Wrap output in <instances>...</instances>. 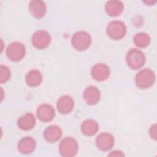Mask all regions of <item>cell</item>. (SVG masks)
<instances>
[{
	"mask_svg": "<svg viewBox=\"0 0 157 157\" xmlns=\"http://www.w3.org/2000/svg\"><path fill=\"white\" fill-rule=\"evenodd\" d=\"M39 119L44 122L50 121L55 116V109L50 104L45 103L40 105L37 110Z\"/></svg>",
	"mask_w": 157,
	"mask_h": 157,
	"instance_id": "30bf717a",
	"label": "cell"
},
{
	"mask_svg": "<svg viewBox=\"0 0 157 157\" xmlns=\"http://www.w3.org/2000/svg\"><path fill=\"white\" fill-rule=\"evenodd\" d=\"M51 41L50 34L44 30L36 31L32 36L31 42L34 47L38 49H44L47 48Z\"/></svg>",
	"mask_w": 157,
	"mask_h": 157,
	"instance_id": "52a82bcc",
	"label": "cell"
},
{
	"mask_svg": "<svg viewBox=\"0 0 157 157\" xmlns=\"http://www.w3.org/2000/svg\"><path fill=\"white\" fill-rule=\"evenodd\" d=\"M134 44L139 47H145L149 45L151 39L150 37L145 33H139L134 37Z\"/></svg>",
	"mask_w": 157,
	"mask_h": 157,
	"instance_id": "ffe728a7",
	"label": "cell"
},
{
	"mask_svg": "<svg viewBox=\"0 0 157 157\" xmlns=\"http://www.w3.org/2000/svg\"><path fill=\"white\" fill-rule=\"evenodd\" d=\"M36 140L31 137H25L21 139L17 145L18 151L23 154H29L36 148Z\"/></svg>",
	"mask_w": 157,
	"mask_h": 157,
	"instance_id": "4fadbf2b",
	"label": "cell"
},
{
	"mask_svg": "<svg viewBox=\"0 0 157 157\" xmlns=\"http://www.w3.org/2000/svg\"><path fill=\"white\" fill-rule=\"evenodd\" d=\"M81 131L86 136H91L94 135L99 129L98 123L91 119L85 120L81 124Z\"/></svg>",
	"mask_w": 157,
	"mask_h": 157,
	"instance_id": "ac0fdd59",
	"label": "cell"
},
{
	"mask_svg": "<svg viewBox=\"0 0 157 157\" xmlns=\"http://www.w3.org/2000/svg\"><path fill=\"white\" fill-rule=\"evenodd\" d=\"M83 96L85 102L90 105L97 104L101 99V93L99 89L94 86L87 87L84 90Z\"/></svg>",
	"mask_w": 157,
	"mask_h": 157,
	"instance_id": "8fae6325",
	"label": "cell"
},
{
	"mask_svg": "<svg viewBox=\"0 0 157 157\" xmlns=\"http://www.w3.org/2000/svg\"><path fill=\"white\" fill-rule=\"evenodd\" d=\"M155 81V74L150 69H144L139 71L135 77L136 85L141 89H146L154 83Z\"/></svg>",
	"mask_w": 157,
	"mask_h": 157,
	"instance_id": "6da1fadb",
	"label": "cell"
},
{
	"mask_svg": "<svg viewBox=\"0 0 157 157\" xmlns=\"http://www.w3.org/2000/svg\"><path fill=\"white\" fill-rule=\"evenodd\" d=\"M74 105V104L73 99L68 95H64L60 97L56 104L58 110L63 114L70 113L72 110Z\"/></svg>",
	"mask_w": 157,
	"mask_h": 157,
	"instance_id": "7c38bea8",
	"label": "cell"
},
{
	"mask_svg": "<svg viewBox=\"0 0 157 157\" xmlns=\"http://www.w3.org/2000/svg\"><path fill=\"white\" fill-rule=\"evenodd\" d=\"M91 41V37L90 34L83 31L75 33L71 38L73 47L80 51L86 50L90 46Z\"/></svg>",
	"mask_w": 157,
	"mask_h": 157,
	"instance_id": "7a4b0ae2",
	"label": "cell"
},
{
	"mask_svg": "<svg viewBox=\"0 0 157 157\" xmlns=\"http://www.w3.org/2000/svg\"><path fill=\"white\" fill-rule=\"evenodd\" d=\"M46 6L42 1H32L29 4V10L32 15L36 18H42L46 13Z\"/></svg>",
	"mask_w": 157,
	"mask_h": 157,
	"instance_id": "2e32d148",
	"label": "cell"
},
{
	"mask_svg": "<svg viewBox=\"0 0 157 157\" xmlns=\"http://www.w3.org/2000/svg\"><path fill=\"white\" fill-rule=\"evenodd\" d=\"M62 134V130L60 127L56 125H51L45 129L44 137L47 141L53 143L60 139Z\"/></svg>",
	"mask_w": 157,
	"mask_h": 157,
	"instance_id": "5bb4252c",
	"label": "cell"
},
{
	"mask_svg": "<svg viewBox=\"0 0 157 157\" xmlns=\"http://www.w3.org/2000/svg\"><path fill=\"white\" fill-rule=\"evenodd\" d=\"M126 33L125 24L119 20L111 21L107 27V34L112 39L120 40L124 37Z\"/></svg>",
	"mask_w": 157,
	"mask_h": 157,
	"instance_id": "5b68a950",
	"label": "cell"
},
{
	"mask_svg": "<svg viewBox=\"0 0 157 157\" xmlns=\"http://www.w3.org/2000/svg\"><path fill=\"white\" fill-rule=\"evenodd\" d=\"M156 124H155L154 125L151 126V127L150 129V131H149L151 137L154 139H156Z\"/></svg>",
	"mask_w": 157,
	"mask_h": 157,
	"instance_id": "7402d4cb",
	"label": "cell"
},
{
	"mask_svg": "<svg viewBox=\"0 0 157 157\" xmlns=\"http://www.w3.org/2000/svg\"><path fill=\"white\" fill-rule=\"evenodd\" d=\"M36 124V118L31 113H26L21 116L18 121L17 125L22 130H30L34 127Z\"/></svg>",
	"mask_w": 157,
	"mask_h": 157,
	"instance_id": "9a60e30c",
	"label": "cell"
},
{
	"mask_svg": "<svg viewBox=\"0 0 157 157\" xmlns=\"http://www.w3.org/2000/svg\"><path fill=\"white\" fill-rule=\"evenodd\" d=\"M6 53L9 59L13 61H19L25 55V47L22 43L13 42L7 46Z\"/></svg>",
	"mask_w": 157,
	"mask_h": 157,
	"instance_id": "8992f818",
	"label": "cell"
},
{
	"mask_svg": "<svg viewBox=\"0 0 157 157\" xmlns=\"http://www.w3.org/2000/svg\"><path fill=\"white\" fill-rule=\"evenodd\" d=\"M124 155L123 154V153H121V151H118V150H115L113 151H112L109 156H123Z\"/></svg>",
	"mask_w": 157,
	"mask_h": 157,
	"instance_id": "603a6c76",
	"label": "cell"
},
{
	"mask_svg": "<svg viewBox=\"0 0 157 157\" xmlns=\"http://www.w3.org/2000/svg\"><path fill=\"white\" fill-rule=\"evenodd\" d=\"M92 77L97 81H104L109 78L110 71L107 65L103 63H98L94 65L91 69Z\"/></svg>",
	"mask_w": 157,
	"mask_h": 157,
	"instance_id": "9c48e42d",
	"label": "cell"
},
{
	"mask_svg": "<svg viewBox=\"0 0 157 157\" xmlns=\"http://www.w3.org/2000/svg\"><path fill=\"white\" fill-rule=\"evenodd\" d=\"M43 77L41 72L37 69L31 70L25 77L26 83L31 86H37L42 82Z\"/></svg>",
	"mask_w": 157,
	"mask_h": 157,
	"instance_id": "d6986e66",
	"label": "cell"
},
{
	"mask_svg": "<svg viewBox=\"0 0 157 157\" xmlns=\"http://www.w3.org/2000/svg\"><path fill=\"white\" fill-rule=\"evenodd\" d=\"M78 149V145L77 140L71 137H66L63 139L59 144V151L63 156L71 157L75 156Z\"/></svg>",
	"mask_w": 157,
	"mask_h": 157,
	"instance_id": "277c9868",
	"label": "cell"
},
{
	"mask_svg": "<svg viewBox=\"0 0 157 157\" xmlns=\"http://www.w3.org/2000/svg\"><path fill=\"white\" fill-rule=\"evenodd\" d=\"M114 143V137L109 132L101 133L96 139V147L101 151L109 150L113 147Z\"/></svg>",
	"mask_w": 157,
	"mask_h": 157,
	"instance_id": "ba28073f",
	"label": "cell"
},
{
	"mask_svg": "<svg viewBox=\"0 0 157 157\" xmlns=\"http://www.w3.org/2000/svg\"><path fill=\"white\" fill-rule=\"evenodd\" d=\"M10 78V71L8 67L1 64L0 66V83H6Z\"/></svg>",
	"mask_w": 157,
	"mask_h": 157,
	"instance_id": "44dd1931",
	"label": "cell"
},
{
	"mask_svg": "<svg viewBox=\"0 0 157 157\" xmlns=\"http://www.w3.org/2000/svg\"><path fill=\"white\" fill-rule=\"evenodd\" d=\"M127 64L133 69L140 68L145 62V56L142 52L136 48L129 50L126 56Z\"/></svg>",
	"mask_w": 157,
	"mask_h": 157,
	"instance_id": "3957f363",
	"label": "cell"
},
{
	"mask_svg": "<svg viewBox=\"0 0 157 157\" xmlns=\"http://www.w3.org/2000/svg\"><path fill=\"white\" fill-rule=\"evenodd\" d=\"M107 13L112 17H116L121 13L123 10V4L119 1H109L105 6Z\"/></svg>",
	"mask_w": 157,
	"mask_h": 157,
	"instance_id": "e0dca14e",
	"label": "cell"
}]
</instances>
